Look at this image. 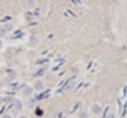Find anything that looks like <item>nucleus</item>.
<instances>
[{
	"instance_id": "1",
	"label": "nucleus",
	"mask_w": 127,
	"mask_h": 118,
	"mask_svg": "<svg viewBox=\"0 0 127 118\" xmlns=\"http://www.w3.org/2000/svg\"><path fill=\"white\" fill-rule=\"evenodd\" d=\"M3 28H4V29H5V31L7 32V31H10V30H12V28H13V26H12L11 24H5Z\"/></svg>"
},
{
	"instance_id": "2",
	"label": "nucleus",
	"mask_w": 127,
	"mask_h": 118,
	"mask_svg": "<svg viewBox=\"0 0 127 118\" xmlns=\"http://www.w3.org/2000/svg\"><path fill=\"white\" fill-rule=\"evenodd\" d=\"M31 92H32V89H31V88H29V87H26V89L23 91V93H24V94H26V95L30 94Z\"/></svg>"
},
{
	"instance_id": "3",
	"label": "nucleus",
	"mask_w": 127,
	"mask_h": 118,
	"mask_svg": "<svg viewBox=\"0 0 127 118\" xmlns=\"http://www.w3.org/2000/svg\"><path fill=\"white\" fill-rule=\"evenodd\" d=\"M10 19H11V16H5V18L0 19V22H6V21H8Z\"/></svg>"
},
{
	"instance_id": "4",
	"label": "nucleus",
	"mask_w": 127,
	"mask_h": 118,
	"mask_svg": "<svg viewBox=\"0 0 127 118\" xmlns=\"http://www.w3.org/2000/svg\"><path fill=\"white\" fill-rule=\"evenodd\" d=\"M5 33H6L5 29H4L3 27H0V36H4V35H5Z\"/></svg>"
},
{
	"instance_id": "5",
	"label": "nucleus",
	"mask_w": 127,
	"mask_h": 118,
	"mask_svg": "<svg viewBox=\"0 0 127 118\" xmlns=\"http://www.w3.org/2000/svg\"><path fill=\"white\" fill-rule=\"evenodd\" d=\"M16 106H17V108H18V109H20V108H21V103H20V101H19V100H16Z\"/></svg>"
},
{
	"instance_id": "6",
	"label": "nucleus",
	"mask_w": 127,
	"mask_h": 118,
	"mask_svg": "<svg viewBox=\"0 0 127 118\" xmlns=\"http://www.w3.org/2000/svg\"><path fill=\"white\" fill-rule=\"evenodd\" d=\"M35 85H36V86H40V87H42V86H43L41 82H36V84H35Z\"/></svg>"
},
{
	"instance_id": "7",
	"label": "nucleus",
	"mask_w": 127,
	"mask_h": 118,
	"mask_svg": "<svg viewBox=\"0 0 127 118\" xmlns=\"http://www.w3.org/2000/svg\"><path fill=\"white\" fill-rule=\"evenodd\" d=\"M3 118H11V116H10L9 114H5V115L3 116Z\"/></svg>"
},
{
	"instance_id": "8",
	"label": "nucleus",
	"mask_w": 127,
	"mask_h": 118,
	"mask_svg": "<svg viewBox=\"0 0 127 118\" xmlns=\"http://www.w3.org/2000/svg\"><path fill=\"white\" fill-rule=\"evenodd\" d=\"M19 118H27V117H26V116H20Z\"/></svg>"
},
{
	"instance_id": "9",
	"label": "nucleus",
	"mask_w": 127,
	"mask_h": 118,
	"mask_svg": "<svg viewBox=\"0 0 127 118\" xmlns=\"http://www.w3.org/2000/svg\"><path fill=\"white\" fill-rule=\"evenodd\" d=\"M1 47H2V42L0 41V49H1Z\"/></svg>"
}]
</instances>
